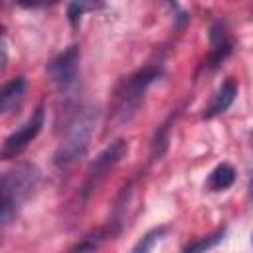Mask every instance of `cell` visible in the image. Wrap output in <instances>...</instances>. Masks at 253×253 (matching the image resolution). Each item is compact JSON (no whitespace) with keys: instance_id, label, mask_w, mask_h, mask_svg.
Wrapping results in <instances>:
<instances>
[{"instance_id":"cell-8","label":"cell","mask_w":253,"mask_h":253,"mask_svg":"<svg viewBox=\"0 0 253 253\" xmlns=\"http://www.w3.org/2000/svg\"><path fill=\"white\" fill-rule=\"evenodd\" d=\"M235 97H237V83H235V79H225L221 83V87L215 91V95L211 97L210 105L204 109L202 119L210 121V119L219 117L221 113H225L231 107V103L235 101Z\"/></svg>"},{"instance_id":"cell-10","label":"cell","mask_w":253,"mask_h":253,"mask_svg":"<svg viewBox=\"0 0 253 253\" xmlns=\"http://www.w3.org/2000/svg\"><path fill=\"white\" fill-rule=\"evenodd\" d=\"M235 176H237L235 168L229 162H221L210 172V176L206 180V190L208 192H225L227 188L233 186Z\"/></svg>"},{"instance_id":"cell-16","label":"cell","mask_w":253,"mask_h":253,"mask_svg":"<svg viewBox=\"0 0 253 253\" xmlns=\"http://www.w3.org/2000/svg\"><path fill=\"white\" fill-rule=\"evenodd\" d=\"M249 198L253 200V178H251V182H249Z\"/></svg>"},{"instance_id":"cell-15","label":"cell","mask_w":253,"mask_h":253,"mask_svg":"<svg viewBox=\"0 0 253 253\" xmlns=\"http://www.w3.org/2000/svg\"><path fill=\"white\" fill-rule=\"evenodd\" d=\"M59 0H16V4L20 8H45V6H53L57 4Z\"/></svg>"},{"instance_id":"cell-2","label":"cell","mask_w":253,"mask_h":253,"mask_svg":"<svg viewBox=\"0 0 253 253\" xmlns=\"http://www.w3.org/2000/svg\"><path fill=\"white\" fill-rule=\"evenodd\" d=\"M162 73H164L162 65L150 63V65H144L138 71L130 73L117 85L115 101H113V119L119 125H126L136 117L148 87L154 81H158L162 77Z\"/></svg>"},{"instance_id":"cell-17","label":"cell","mask_w":253,"mask_h":253,"mask_svg":"<svg viewBox=\"0 0 253 253\" xmlns=\"http://www.w3.org/2000/svg\"><path fill=\"white\" fill-rule=\"evenodd\" d=\"M249 140H251V146H253V130H251V134H249Z\"/></svg>"},{"instance_id":"cell-7","label":"cell","mask_w":253,"mask_h":253,"mask_svg":"<svg viewBox=\"0 0 253 253\" xmlns=\"http://www.w3.org/2000/svg\"><path fill=\"white\" fill-rule=\"evenodd\" d=\"M233 53V40L221 20H215L210 28V51L202 63L206 71L217 69Z\"/></svg>"},{"instance_id":"cell-6","label":"cell","mask_w":253,"mask_h":253,"mask_svg":"<svg viewBox=\"0 0 253 253\" xmlns=\"http://www.w3.org/2000/svg\"><path fill=\"white\" fill-rule=\"evenodd\" d=\"M43 121H45V109H43V105H40L20 128H16L12 134H8V138L2 144V158L12 160L18 154H22L28 148V144L40 134V130L43 126Z\"/></svg>"},{"instance_id":"cell-13","label":"cell","mask_w":253,"mask_h":253,"mask_svg":"<svg viewBox=\"0 0 253 253\" xmlns=\"http://www.w3.org/2000/svg\"><path fill=\"white\" fill-rule=\"evenodd\" d=\"M168 142H170V126L168 123H164L162 126H158L154 138H152V144H150V158L152 162L160 160L164 156V152L168 150Z\"/></svg>"},{"instance_id":"cell-11","label":"cell","mask_w":253,"mask_h":253,"mask_svg":"<svg viewBox=\"0 0 253 253\" xmlns=\"http://www.w3.org/2000/svg\"><path fill=\"white\" fill-rule=\"evenodd\" d=\"M103 8H105V0H71L67 4V20L71 28H79V22L87 12H95Z\"/></svg>"},{"instance_id":"cell-4","label":"cell","mask_w":253,"mask_h":253,"mask_svg":"<svg viewBox=\"0 0 253 253\" xmlns=\"http://www.w3.org/2000/svg\"><path fill=\"white\" fill-rule=\"evenodd\" d=\"M126 152H128V142L125 138H117L95 156V160L89 164V170H87V176H85V182L81 188L83 202H87V198L99 188V184L105 180V176L125 158Z\"/></svg>"},{"instance_id":"cell-9","label":"cell","mask_w":253,"mask_h":253,"mask_svg":"<svg viewBox=\"0 0 253 253\" xmlns=\"http://www.w3.org/2000/svg\"><path fill=\"white\" fill-rule=\"evenodd\" d=\"M24 93H26V79L24 77L10 79L0 93V111L4 115L16 111L24 101Z\"/></svg>"},{"instance_id":"cell-5","label":"cell","mask_w":253,"mask_h":253,"mask_svg":"<svg viewBox=\"0 0 253 253\" xmlns=\"http://www.w3.org/2000/svg\"><path fill=\"white\" fill-rule=\"evenodd\" d=\"M79 59H81V53H79L77 45H69L67 49H63L61 53L51 57L45 65V73H47L49 81L61 91L71 89L77 81Z\"/></svg>"},{"instance_id":"cell-12","label":"cell","mask_w":253,"mask_h":253,"mask_svg":"<svg viewBox=\"0 0 253 253\" xmlns=\"http://www.w3.org/2000/svg\"><path fill=\"white\" fill-rule=\"evenodd\" d=\"M223 237H225V227H219V229H215L213 233L204 235V237H200V239H196V241L184 245V251L194 253V251H208V249H213L217 243L223 241Z\"/></svg>"},{"instance_id":"cell-14","label":"cell","mask_w":253,"mask_h":253,"mask_svg":"<svg viewBox=\"0 0 253 253\" xmlns=\"http://www.w3.org/2000/svg\"><path fill=\"white\" fill-rule=\"evenodd\" d=\"M166 233H168V227H166V225H160V227H154V229L146 231V233L138 239V243H134L132 251H134V253H146V251L154 249V245H156Z\"/></svg>"},{"instance_id":"cell-3","label":"cell","mask_w":253,"mask_h":253,"mask_svg":"<svg viewBox=\"0 0 253 253\" xmlns=\"http://www.w3.org/2000/svg\"><path fill=\"white\" fill-rule=\"evenodd\" d=\"M95 123H97V113H93V109L81 111L69 121L67 132L53 152V166L57 170L73 168L87 154L95 132Z\"/></svg>"},{"instance_id":"cell-1","label":"cell","mask_w":253,"mask_h":253,"mask_svg":"<svg viewBox=\"0 0 253 253\" xmlns=\"http://www.w3.org/2000/svg\"><path fill=\"white\" fill-rule=\"evenodd\" d=\"M38 184H40V170L32 162L16 164L14 168H10L2 174V182H0V194H2L0 219H2V225H8V223H12V219H16L22 206L38 190Z\"/></svg>"}]
</instances>
